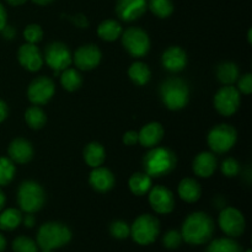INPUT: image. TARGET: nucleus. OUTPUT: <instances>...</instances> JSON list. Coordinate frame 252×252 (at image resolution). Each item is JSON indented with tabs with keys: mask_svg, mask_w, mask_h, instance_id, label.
Returning a JSON list of instances; mask_svg holds the SVG:
<instances>
[{
	"mask_svg": "<svg viewBox=\"0 0 252 252\" xmlns=\"http://www.w3.org/2000/svg\"><path fill=\"white\" fill-rule=\"evenodd\" d=\"M214 234V221L203 212L191 213L182 223L181 235L189 245L199 246L211 241Z\"/></svg>",
	"mask_w": 252,
	"mask_h": 252,
	"instance_id": "f257e3e1",
	"label": "nucleus"
},
{
	"mask_svg": "<svg viewBox=\"0 0 252 252\" xmlns=\"http://www.w3.org/2000/svg\"><path fill=\"white\" fill-rule=\"evenodd\" d=\"M177 158L171 149L165 147L150 148L143 158V167L150 177L166 176L176 167Z\"/></svg>",
	"mask_w": 252,
	"mask_h": 252,
	"instance_id": "f03ea898",
	"label": "nucleus"
},
{
	"mask_svg": "<svg viewBox=\"0 0 252 252\" xmlns=\"http://www.w3.org/2000/svg\"><path fill=\"white\" fill-rule=\"evenodd\" d=\"M73 234L69 226L58 221H48L39 226L36 243L41 250H57L70 243Z\"/></svg>",
	"mask_w": 252,
	"mask_h": 252,
	"instance_id": "7ed1b4c3",
	"label": "nucleus"
},
{
	"mask_svg": "<svg viewBox=\"0 0 252 252\" xmlns=\"http://www.w3.org/2000/svg\"><path fill=\"white\" fill-rule=\"evenodd\" d=\"M160 98L166 108L171 111L182 110L189 101V88L179 78H170L160 85Z\"/></svg>",
	"mask_w": 252,
	"mask_h": 252,
	"instance_id": "20e7f679",
	"label": "nucleus"
},
{
	"mask_svg": "<svg viewBox=\"0 0 252 252\" xmlns=\"http://www.w3.org/2000/svg\"><path fill=\"white\" fill-rule=\"evenodd\" d=\"M46 203V192L36 181H24L17 189V204L24 213H37Z\"/></svg>",
	"mask_w": 252,
	"mask_h": 252,
	"instance_id": "39448f33",
	"label": "nucleus"
},
{
	"mask_svg": "<svg viewBox=\"0 0 252 252\" xmlns=\"http://www.w3.org/2000/svg\"><path fill=\"white\" fill-rule=\"evenodd\" d=\"M160 235V221L152 214H142L130 225V236L138 245L148 246Z\"/></svg>",
	"mask_w": 252,
	"mask_h": 252,
	"instance_id": "423d86ee",
	"label": "nucleus"
},
{
	"mask_svg": "<svg viewBox=\"0 0 252 252\" xmlns=\"http://www.w3.org/2000/svg\"><path fill=\"white\" fill-rule=\"evenodd\" d=\"M238 140V132L230 125H218L212 128L207 137L209 149L214 154H225L233 149Z\"/></svg>",
	"mask_w": 252,
	"mask_h": 252,
	"instance_id": "0eeeda50",
	"label": "nucleus"
},
{
	"mask_svg": "<svg viewBox=\"0 0 252 252\" xmlns=\"http://www.w3.org/2000/svg\"><path fill=\"white\" fill-rule=\"evenodd\" d=\"M122 44L126 51L134 58L147 56L150 49V38L144 30L139 27H129L121 34Z\"/></svg>",
	"mask_w": 252,
	"mask_h": 252,
	"instance_id": "6e6552de",
	"label": "nucleus"
},
{
	"mask_svg": "<svg viewBox=\"0 0 252 252\" xmlns=\"http://www.w3.org/2000/svg\"><path fill=\"white\" fill-rule=\"evenodd\" d=\"M43 59L47 65L54 71V75L59 76V74L64 69L69 68L73 63V54L69 51L68 46L62 42H52L46 47Z\"/></svg>",
	"mask_w": 252,
	"mask_h": 252,
	"instance_id": "1a4fd4ad",
	"label": "nucleus"
},
{
	"mask_svg": "<svg viewBox=\"0 0 252 252\" xmlns=\"http://www.w3.org/2000/svg\"><path fill=\"white\" fill-rule=\"evenodd\" d=\"M221 231L229 238H239L245 233L246 220L244 214L234 207H225L221 209L218 218Z\"/></svg>",
	"mask_w": 252,
	"mask_h": 252,
	"instance_id": "9d476101",
	"label": "nucleus"
},
{
	"mask_svg": "<svg viewBox=\"0 0 252 252\" xmlns=\"http://www.w3.org/2000/svg\"><path fill=\"white\" fill-rule=\"evenodd\" d=\"M214 107L221 116L230 117L239 110L241 103V94L236 86L225 85L214 95Z\"/></svg>",
	"mask_w": 252,
	"mask_h": 252,
	"instance_id": "9b49d317",
	"label": "nucleus"
},
{
	"mask_svg": "<svg viewBox=\"0 0 252 252\" xmlns=\"http://www.w3.org/2000/svg\"><path fill=\"white\" fill-rule=\"evenodd\" d=\"M56 93L53 80L47 76H38L27 88V97L32 105L42 106L48 103Z\"/></svg>",
	"mask_w": 252,
	"mask_h": 252,
	"instance_id": "f8f14e48",
	"label": "nucleus"
},
{
	"mask_svg": "<svg viewBox=\"0 0 252 252\" xmlns=\"http://www.w3.org/2000/svg\"><path fill=\"white\" fill-rule=\"evenodd\" d=\"M102 53L95 44L80 46L73 54V63L79 70H93L101 63Z\"/></svg>",
	"mask_w": 252,
	"mask_h": 252,
	"instance_id": "ddd939ff",
	"label": "nucleus"
},
{
	"mask_svg": "<svg viewBox=\"0 0 252 252\" xmlns=\"http://www.w3.org/2000/svg\"><path fill=\"white\" fill-rule=\"evenodd\" d=\"M149 204L158 214H170L175 208L174 193L165 186H154L150 189Z\"/></svg>",
	"mask_w": 252,
	"mask_h": 252,
	"instance_id": "4468645a",
	"label": "nucleus"
},
{
	"mask_svg": "<svg viewBox=\"0 0 252 252\" xmlns=\"http://www.w3.org/2000/svg\"><path fill=\"white\" fill-rule=\"evenodd\" d=\"M17 59L22 68L31 73L38 71L44 64L43 54L41 53L36 44L31 43H25L20 47L17 51Z\"/></svg>",
	"mask_w": 252,
	"mask_h": 252,
	"instance_id": "2eb2a0df",
	"label": "nucleus"
},
{
	"mask_svg": "<svg viewBox=\"0 0 252 252\" xmlns=\"http://www.w3.org/2000/svg\"><path fill=\"white\" fill-rule=\"evenodd\" d=\"M148 9V0H117L116 14L122 21L132 22L142 17Z\"/></svg>",
	"mask_w": 252,
	"mask_h": 252,
	"instance_id": "dca6fc26",
	"label": "nucleus"
},
{
	"mask_svg": "<svg viewBox=\"0 0 252 252\" xmlns=\"http://www.w3.org/2000/svg\"><path fill=\"white\" fill-rule=\"evenodd\" d=\"M161 64L166 70L179 73L187 65V54L181 47L171 46L162 53Z\"/></svg>",
	"mask_w": 252,
	"mask_h": 252,
	"instance_id": "f3484780",
	"label": "nucleus"
},
{
	"mask_svg": "<svg viewBox=\"0 0 252 252\" xmlns=\"http://www.w3.org/2000/svg\"><path fill=\"white\" fill-rule=\"evenodd\" d=\"M7 153L14 164H27L33 158V147L25 138H16L10 143Z\"/></svg>",
	"mask_w": 252,
	"mask_h": 252,
	"instance_id": "a211bd4d",
	"label": "nucleus"
},
{
	"mask_svg": "<svg viewBox=\"0 0 252 252\" xmlns=\"http://www.w3.org/2000/svg\"><path fill=\"white\" fill-rule=\"evenodd\" d=\"M89 182L95 191L105 193V192L111 191L113 189L116 180L115 175L112 174L111 170H108L107 167L98 166L94 167L93 171L90 172Z\"/></svg>",
	"mask_w": 252,
	"mask_h": 252,
	"instance_id": "6ab92c4d",
	"label": "nucleus"
},
{
	"mask_svg": "<svg viewBox=\"0 0 252 252\" xmlns=\"http://www.w3.org/2000/svg\"><path fill=\"white\" fill-rule=\"evenodd\" d=\"M218 166V160L216 155L212 152H202L193 159L192 162V169L193 172L199 177L208 179L216 172Z\"/></svg>",
	"mask_w": 252,
	"mask_h": 252,
	"instance_id": "aec40b11",
	"label": "nucleus"
},
{
	"mask_svg": "<svg viewBox=\"0 0 252 252\" xmlns=\"http://www.w3.org/2000/svg\"><path fill=\"white\" fill-rule=\"evenodd\" d=\"M164 127L159 122H150L138 132V143L144 148H154L164 138Z\"/></svg>",
	"mask_w": 252,
	"mask_h": 252,
	"instance_id": "412c9836",
	"label": "nucleus"
},
{
	"mask_svg": "<svg viewBox=\"0 0 252 252\" xmlns=\"http://www.w3.org/2000/svg\"><path fill=\"white\" fill-rule=\"evenodd\" d=\"M177 192H179L180 198L187 203H194L202 196L201 185L198 184V181L191 179V177H186V179L180 181Z\"/></svg>",
	"mask_w": 252,
	"mask_h": 252,
	"instance_id": "4be33fe9",
	"label": "nucleus"
},
{
	"mask_svg": "<svg viewBox=\"0 0 252 252\" xmlns=\"http://www.w3.org/2000/svg\"><path fill=\"white\" fill-rule=\"evenodd\" d=\"M84 160L90 167H98L105 162L106 150L100 143L91 142L84 149Z\"/></svg>",
	"mask_w": 252,
	"mask_h": 252,
	"instance_id": "5701e85b",
	"label": "nucleus"
},
{
	"mask_svg": "<svg viewBox=\"0 0 252 252\" xmlns=\"http://www.w3.org/2000/svg\"><path fill=\"white\" fill-rule=\"evenodd\" d=\"M152 180L153 177H150L145 172H135V174H133L129 177V181H128V186H129L130 192L134 196H144L153 187Z\"/></svg>",
	"mask_w": 252,
	"mask_h": 252,
	"instance_id": "b1692460",
	"label": "nucleus"
},
{
	"mask_svg": "<svg viewBox=\"0 0 252 252\" xmlns=\"http://www.w3.org/2000/svg\"><path fill=\"white\" fill-rule=\"evenodd\" d=\"M123 29L121 24L116 20L108 19L101 22L97 27V34L101 39L107 42H113L116 39L121 38Z\"/></svg>",
	"mask_w": 252,
	"mask_h": 252,
	"instance_id": "393cba45",
	"label": "nucleus"
},
{
	"mask_svg": "<svg viewBox=\"0 0 252 252\" xmlns=\"http://www.w3.org/2000/svg\"><path fill=\"white\" fill-rule=\"evenodd\" d=\"M216 74L221 84L233 85L240 76V70H239V66L233 62H223L217 66Z\"/></svg>",
	"mask_w": 252,
	"mask_h": 252,
	"instance_id": "a878e982",
	"label": "nucleus"
},
{
	"mask_svg": "<svg viewBox=\"0 0 252 252\" xmlns=\"http://www.w3.org/2000/svg\"><path fill=\"white\" fill-rule=\"evenodd\" d=\"M59 79H61V85L63 86L64 90L73 93L80 89L83 85V76L79 73L78 69L75 68H66L59 74Z\"/></svg>",
	"mask_w": 252,
	"mask_h": 252,
	"instance_id": "bb28decb",
	"label": "nucleus"
},
{
	"mask_svg": "<svg viewBox=\"0 0 252 252\" xmlns=\"http://www.w3.org/2000/svg\"><path fill=\"white\" fill-rule=\"evenodd\" d=\"M128 76L138 86L147 85L152 78V71L149 66L143 62H134L128 69Z\"/></svg>",
	"mask_w": 252,
	"mask_h": 252,
	"instance_id": "cd10ccee",
	"label": "nucleus"
},
{
	"mask_svg": "<svg viewBox=\"0 0 252 252\" xmlns=\"http://www.w3.org/2000/svg\"><path fill=\"white\" fill-rule=\"evenodd\" d=\"M22 223V212L16 208L5 209L0 214V229L5 231H12L19 228Z\"/></svg>",
	"mask_w": 252,
	"mask_h": 252,
	"instance_id": "c85d7f7f",
	"label": "nucleus"
},
{
	"mask_svg": "<svg viewBox=\"0 0 252 252\" xmlns=\"http://www.w3.org/2000/svg\"><path fill=\"white\" fill-rule=\"evenodd\" d=\"M206 252H244V250L235 239L226 236L211 241Z\"/></svg>",
	"mask_w": 252,
	"mask_h": 252,
	"instance_id": "c756f323",
	"label": "nucleus"
},
{
	"mask_svg": "<svg viewBox=\"0 0 252 252\" xmlns=\"http://www.w3.org/2000/svg\"><path fill=\"white\" fill-rule=\"evenodd\" d=\"M25 121L32 129H41L47 123V115L39 106H31L25 112Z\"/></svg>",
	"mask_w": 252,
	"mask_h": 252,
	"instance_id": "7c9ffc66",
	"label": "nucleus"
},
{
	"mask_svg": "<svg viewBox=\"0 0 252 252\" xmlns=\"http://www.w3.org/2000/svg\"><path fill=\"white\" fill-rule=\"evenodd\" d=\"M148 9L160 19H166L174 12V2L172 0H149Z\"/></svg>",
	"mask_w": 252,
	"mask_h": 252,
	"instance_id": "2f4dec72",
	"label": "nucleus"
},
{
	"mask_svg": "<svg viewBox=\"0 0 252 252\" xmlns=\"http://www.w3.org/2000/svg\"><path fill=\"white\" fill-rule=\"evenodd\" d=\"M16 167L9 158H0V187L7 186L14 180Z\"/></svg>",
	"mask_w": 252,
	"mask_h": 252,
	"instance_id": "473e14b6",
	"label": "nucleus"
},
{
	"mask_svg": "<svg viewBox=\"0 0 252 252\" xmlns=\"http://www.w3.org/2000/svg\"><path fill=\"white\" fill-rule=\"evenodd\" d=\"M38 249L36 241L29 236L20 235L12 241V251L14 252H38Z\"/></svg>",
	"mask_w": 252,
	"mask_h": 252,
	"instance_id": "72a5a7b5",
	"label": "nucleus"
},
{
	"mask_svg": "<svg viewBox=\"0 0 252 252\" xmlns=\"http://www.w3.org/2000/svg\"><path fill=\"white\" fill-rule=\"evenodd\" d=\"M182 241H184V239H182L181 231L172 229V230L166 231L164 234L161 243L167 250H176V249H179L181 246Z\"/></svg>",
	"mask_w": 252,
	"mask_h": 252,
	"instance_id": "f704fd0d",
	"label": "nucleus"
},
{
	"mask_svg": "<svg viewBox=\"0 0 252 252\" xmlns=\"http://www.w3.org/2000/svg\"><path fill=\"white\" fill-rule=\"evenodd\" d=\"M110 234L117 240H125L130 236V226L123 220H115L110 225Z\"/></svg>",
	"mask_w": 252,
	"mask_h": 252,
	"instance_id": "c9c22d12",
	"label": "nucleus"
},
{
	"mask_svg": "<svg viewBox=\"0 0 252 252\" xmlns=\"http://www.w3.org/2000/svg\"><path fill=\"white\" fill-rule=\"evenodd\" d=\"M24 38L25 41H26V43L37 44L38 42L42 41V38H43V30H42V27L37 24L29 25V26H26V29L24 30Z\"/></svg>",
	"mask_w": 252,
	"mask_h": 252,
	"instance_id": "e433bc0d",
	"label": "nucleus"
},
{
	"mask_svg": "<svg viewBox=\"0 0 252 252\" xmlns=\"http://www.w3.org/2000/svg\"><path fill=\"white\" fill-rule=\"evenodd\" d=\"M221 172H223L224 176L226 177H235L238 176L239 172H240V164L236 159L234 158H226L223 162H221L220 166Z\"/></svg>",
	"mask_w": 252,
	"mask_h": 252,
	"instance_id": "4c0bfd02",
	"label": "nucleus"
},
{
	"mask_svg": "<svg viewBox=\"0 0 252 252\" xmlns=\"http://www.w3.org/2000/svg\"><path fill=\"white\" fill-rule=\"evenodd\" d=\"M238 89L240 91V94H244V95H250L252 93V75L250 73L245 74L243 76H239L238 80Z\"/></svg>",
	"mask_w": 252,
	"mask_h": 252,
	"instance_id": "58836bf2",
	"label": "nucleus"
},
{
	"mask_svg": "<svg viewBox=\"0 0 252 252\" xmlns=\"http://www.w3.org/2000/svg\"><path fill=\"white\" fill-rule=\"evenodd\" d=\"M123 143H125L126 145H134L138 143V132H135V130H128V132H126L125 134H123V138H122Z\"/></svg>",
	"mask_w": 252,
	"mask_h": 252,
	"instance_id": "ea45409f",
	"label": "nucleus"
},
{
	"mask_svg": "<svg viewBox=\"0 0 252 252\" xmlns=\"http://www.w3.org/2000/svg\"><path fill=\"white\" fill-rule=\"evenodd\" d=\"M70 20L73 21V24H75L76 26L80 27V29H86L89 26V20L88 17L84 16V15L78 14L75 16H71Z\"/></svg>",
	"mask_w": 252,
	"mask_h": 252,
	"instance_id": "a19ab883",
	"label": "nucleus"
},
{
	"mask_svg": "<svg viewBox=\"0 0 252 252\" xmlns=\"http://www.w3.org/2000/svg\"><path fill=\"white\" fill-rule=\"evenodd\" d=\"M26 228H33L34 224H36V218L32 213H26L25 216H22V223Z\"/></svg>",
	"mask_w": 252,
	"mask_h": 252,
	"instance_id": "79ce46f5",
	"label": "nucleus"
},
{
	"mask_svg": "<svg viewBox=\"0 0 252 252\" xmlns=\"http://www.w3.org/2000/svg\"><path fill=\"white\" fill-rule=\"evenodd\" d=\"M0 32H1V33H2L4 38H6V39H12L15 37V34H16V31H15L14 27H12V26H7V25Z\"/></svg>",
	"mask_w": 252,
	"mask_h": 252,
	"instance_id": "37998d69",
	"label": "nucleus"
},
{
	"mask_svg": "<svg viewBox=\"0 0 252 252\" xmlns=\"http://www.w3.org/2000/svg\"><path fill=\"white\" fill-rule=\"evenodd\" d=\"M6 22H7V14H6V10L5 7L0 4V31L6 26Z\"/></svg>",
	"mask_w": 252,
	"mask_h": 252,
	"instance_id": "c03bdc74",
	"label": "nucleus"
},
{
	"mask_svg": "<svg viewBox=\"0 0 252 252\" xmlns=\"http://www.w3.org/2000/svg\"><path fill=\"white\" fill-rule=\"evenodd\" d=\"M7 113H9V108L7 105L2 100H0V123L4 122L7 117Z\"/></svg>",
	"mask_w": 252,
	"mask_h": 252,
	"instance_id": "a18cd8bd",
	"label": "nucleus"
},
{
	"mask_svg": "<svg viewBox=\"0 0 252 252\" xmlns=\"http://www.w3.org/2000/svg\"><path fill=\"white\" fill-rule=\"evenodd\" d=\"M5 203H6V198H5L4 192H2L1 189H0V212H1L2 209H4Z\"/></svg>",
	"mask_w": 252,
	"mask_h": 252,
	"instance_id": "49530a36",
	"label": "nucleus"
},
{
	"mask_svg": "<svg viewBox=\"0 0 252 252\" xmlns=\"http://www.w3.org/2000/svg\"><path fill=\"white\" fill-rule=\"evenodd\" d=\"M6 1L12 6H20V5H24L27 0H6Z\"/></svg>",
	"mask_w": 252,
	"mask_h": 252,
	"instance_id": "de8ad7c7",
	"label": "nucleus"
},
{
	"mask_svg": "<svg viewBox=\"0 0 252 252\" xmlns=\"http://www.w3.org/2000/svg\"><path fill=\"white\" fill-rule=\"evenodd\" d=\"M5 249H6V239L0 234V252H4Z\"/></svg>",
	"mask_w": 252,
	"mask_h": 252,
	"instance_id": "09e8293b",
	"label": "nucleus"
},
{
	"mask_svg": "<svg viewBox=\"0 0 252 252\" xmlns=\"http://www.w3.org/2000/svg\"><path fill=\"white\" fill-rule=\"evenodd\" d=\"M32 2H34V4H37V5H42V6H43V5H48V4H51L52 1H53V0H31Z\"/></svg>",
	"mask_w": 252,
	"mask_h": 252,
	"instance_id": "8fccbe9b",
	"label": "nucleus"
},
{
	"mask_svg": "<svg viewBox=\"0 0 252 252\" xmlns=\"http://www.w3.org/2000/svg\"><path fill=\"white\" fill-rule=\"evenodd\" d=\"M248 38H249V42L251 43V30H249V34H248Z\"/></svg>",
	"mask_w": 252,
	"mask_h": 252,
	"instance_id": "3c124183",
	"label": "nucleus"
},
{
	"mask_svg": "<svg viewBox=\"0 0 252 252\" xmlns=\"http://www.w3.org/2000/svg\"><path fill=\"white\" fill-rule=\"evenodd\" d=\"M41 252H54V250H42Z\"/></svg>",
	"mask_w": 252,
	"mask_h": 252,
	"instance_id": "603ef678",
	"label": "nucleus"
},
{
	"mask_svg": "<svg viewBox=\"0 0 252 252\" xmlns=\"http://www.w3.org/2000/svg\"><path fill=\"white\" fill-rule=\"evenodd\" d=\"M244 252H252V251H251V249H248V250H246V251H244Z\"/></svg>",
	"mask_w": 252,
	"mask_h": 252,
	"instance_id": "864d4df0",
	"label": "nucleus"
}]
</instances>
